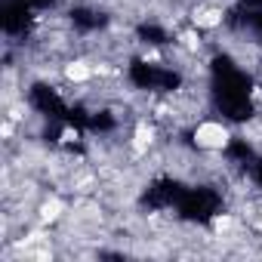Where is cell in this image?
Instances as JSON below:
<instances>
[{"label": "cell", "mask_w": 262, "mask_h": 262, "mask_svg": "<svg viewBox=\"0 0 262 262\" xmlns=\"http://www.w3.org/2000/svg\"><path fill=\"white\" fill-rule=\"evenodd\" d=\"M198 139H201L204 145H225V129L216 126V123H207V126L198 129Z\"/></svg>", "instance_id": "cell-1"}, {"label": "cell", "mask_w": 262, "mask_h": 262, "mask_svg": "<svg viewBox=\"0 0 262 262\" xmlns=\"http://www.w3.org/2000/svg\"><path fill=\"white\" fill-rule=\"evenodd\" d=\"M194 22H198V25H207V28H213V25L219 22V13H216V10H204L201 16H194Z\"/></svg>", "instance_id": "cell-2"}, {"label": "cell", "mask_w": 262, "mask_h": 262, "mask_svg": "<svg viewBox=\"0 0 262 262\" xmlns=\"http://www.w3.org/2000/svg\"><path fill=\"white\" fill-rule=\"evenodd\" d=\"M68 77H71V80H86V77H90V68L80 65V62H74V65H68Z\"/></svg>", "instance_id": "cell-3"}, {"label": "cell", "mask_w": 262, "mask_h": 262, "mask_svg": "<svg viewBox=\"0 0 262 262\" xmlns=\"http://www.w3.org/2000/svg\"><path fill=\"white\" fill-rule=\"evenodd\" d=\"M56 216H59V201H53V204L43 207V219H56Z\"/></svg>", "instance_id": "cell-4"}]
</instances>
